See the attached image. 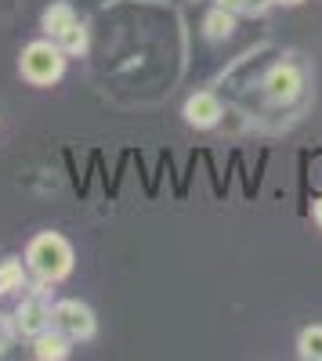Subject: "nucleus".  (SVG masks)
<instances>
[{
  "label": "nucleus",
  "mask_w": 322,
  "mask_h": 361,
  "mask_svg": "<svg viewBox=\"0 0 322 361\" xmlns=\"http://www.w3.org/2000/svg\"><path fill=\"white\" fill-rule=\"evenodd\" d=\"M315 221H318V228H322V199L315 202Z\"/></svg>",
  "instance_id": "dca6fc26"
},
{
  "label": "nucleus",
  "mask_w": 322,
  "mask_h": 361,
  "mask_svg": "<svg viewBox=\"0 0 322 361\" xmlns=\"http://www.w3.org/2000/svg\"><path fill=\"white\" fill-rule=\"evenodd\" d=\"M54 44L62 47L66 54H83L87 51V25L83 22H73L69 29H62V33L54 37Z\"/></svg>",
  "instance_id": "9b49d317"
},
{
  "label": "nucleus",
  "mask_w": 322,
  "mask_h": 361,
  "mask_svg": "<svg viewBox=\"0 0 322 361\" xmlns=\"http://www.w3.org/2000/svg\"><path fill=\"white\" fill-rule=\"evenodd\" d=\"M275 4H286V8H294V4H301V0H275Z\"/></svg>",
  "instance_id": "f3484780"
},
{
  "label": "nucleus",
  "mask_w": 322,
  "mask_h": 361,
  "mask_svg": "<svg viewBox=\"0 0 322 361\" xmlns=\"http://www.w3.org/2000/svg\"><path fill=\"white\" fill-rule=\"evenodd\" d=\"M15 336H18V325H15V318L0 314V350L11 347V343H15Z\"/></svg>",
  "instance_id": "ddd939ff"
},
{
  "label": "nucleus",
  "mask_w": 322,
  "mask_h": 361,
  "mask_svg": "<svg viewBox=\"0 0 322 361\" xmlns=\"http://www.w3.org/2000/svg\"><path fill=\"white\" fill-rule=\"evenodd\" d=\"M25 264H29V271H33L40 282H62L73 271V246L66 243L62 235L44 231V235H37L33 243H29Z\"/></svg>",
  "instance_id": "f257e3e1"
},
{
  "label": "nucleus",
  "mask_w": 322,
  "mask_h": 361,
  "mask_svg": "<svg viewBox=\"0 0 322 361\" xmlns=\"http://www.w3.org/2000/svg\"><path fill=\"white\" fill-rule=\"evenodd\" d=\"M275 0H246V15H265Z\"/></svg>",
  "instance_id": "4468645a"
},
{
  "label": "nucleus",
  "mask_w": 322,
  "mask_h": 361,
  "mask_svg": "<svg viewBox=\"0 0 322 361\" xmlns=\"http://www.w3.org/2000/svg\"><path fill=\"white\" fill-rule=\"evenodd\" d=\"M69 336L66 333H58L54 325H47L44 333H37L33 336V357H40V361H66L69 357Z\"/></svg>",
  "instance_id": "0eeeda50"
},
{
  "label": "nucleus",
  "mask_w": 322,
  "mask_h": 361,
  "mask_svg": "<svg viewBox=\"0 0 322 361\" xmlns=\"http://www.w3.org/2000/svg\"><path fill=\"white\" fill-rule=\"evenodd\" d=\"M185 119L192 127L207 130V127H217L221 123V102L214 94H196L185 102Z\"/></svg>",
  "instance_id": "423d86ee"
},
{
  "label": "nucleus",
  "mask_w": 322,
  "mask_h": 361,
  "mask_svg": "<svg viewBox=\"0 0 322 361\" xmlns=\"http://www.w3.org/2000/svg\"><path fill=\"white\" fill-rule=\"evenodd\" d=\"M297 354L308 361H322V325H308L297 336Z\"/></svg>",
  "instance_id": "f8f14e48"
},
{
  "label": "nucleus",
  "mask_w": 322,
  "mask_h": 361,
  "mask_svg": "<svg viewBox=\"0 0 322 361\" xmlns=\"http://www.w3.org/2000/svg\"><path fill=\"white\" fill-rule=\"evenodd\" d=\"M51 325L58 333H66L69 340H91L95 336V314L80 300H58L51 307Z\"/></svg>",
  "instance_id": "7ed1b4c3"
},
{
  "label": "nucleus",
  "mask_w": 322,
  "mask_h": 361,
  "mask_svg": "<svg viewBox=\"0 0 322 361\" xmlns=\"http://www.w3.org/2000/svg\"><path fill=\"white\" fill-rule=\"evenodd\" d=\"M47 286L51 282H40L29 296H22V304L15 311V325L22 336H37L51 325V304H47Z\"/></svg>",
  "instance_id": "20e7f679"
},
{
  "label": "nucleus",
  "mask_w": 322,
  "mask_h": 361,
  "mask_svg": "<svg viewBox=\"0 0 322 361\" xmlns=\"http://www.w3.org/2000/svg\"><path fill=\"white\" fill-rule=\"evenodd\" d=\"M301 87H304V80H301L297 66H275V69L265 76V94H268L272 102H279V105L294 102V98L301 94Z\"/></svg>",
  "instance_id": "39448f33"
},
{
  "label": "nucleus",
  "mask_w": 322,
  "mask_h": 361,
  "mask_svg": "<svg viewBox=\"0 0 322 361\" xmlns=\"http://www.w3.org/2000/svg\"><path fill=\"white\" fill-rule=\"evenodd\" d=\"M76 22V11L69 8V4H51L47 11H44V18H40V25H44V33L47 37H58L62 29H69Z\"/></svg>",
  "instance_id": "6e6552de"
},
{
  "label": "nucleus",
  "mask_w": 322,
  "mask_h": 361,
  "mask_svg": "<svg viewBox=\"0 0 322 361\" xmlns=\"http://www.w3.org/2000/svg\"><path fill=\"white\" fill-rule=\"evenodd\" d=\"M15 289H25V267L11 257V260H0V296H8Z\"/></svg>",
  "instance_id": "9d476101"
},
{
  "label": "nucleus",
  "mask_w": 322,
  "mask_h": 361,
  "mask_svg": "<svg viewBox=\"0 0 322 361\" xmlns=\"http://www.w3.org/2000/svg\"><path fill=\"white\" fill-rule=\"evenodd\" d=\"M217 8H225V11H232V15H239V11H246V0H217Z\"/></svg>",
  "instance_id": "2eb2a0df"
},
{
  "label": "nucleus",
  "mask_w": 322,
  "mask_h": 361,
  "mask_svg": "<svg viewBox=\"0 0 322 361\" xmlns=\"http://www.w3.org/2000/svg\"><path fill=\"white\" fill-rule=\"evenodd\" d=\"M203 29H207L210 40H228L232 29H236V15L225 11V8H214V11L207 15V22H203Z\"/></svg>",
  "instance_id": "1a4fd4ad"
},
{
  "label": "nucleus",
  "mask_w": 322,
  "mask_h": 361,
  "mask_svg": "<svg viewBox=\"0 0 322 361\" xmlns=\"http://www.w3.org/2000/svg\"><path fill=\"white\" fill-rule=\"evenodd\" d=\"M18 69H22V76L33 87H47L54 80H62V73H66V51L58 44H51V40H33L22 51Z\"/></svg>",
  "instance_id": "f03ea898"
}]
</instances>
